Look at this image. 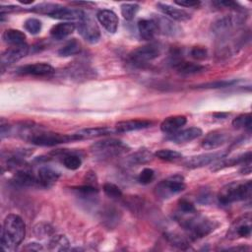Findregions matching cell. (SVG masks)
Masks as SVG:
<instances>
[{
    "label": "cell",
    "instance_id": "e575fe53",
    "mask_svg": "<svg viewBox=\"0 0 252 252\" xmlns=\"http://www.w3.org/2000/svg\"><path fill=\"white\" fill-rule=\"evenodd\" d=\"M155 156L157 158H158L159 159L166 160V161H172V160H176V159H179L180 158H182V155L179 152L169 150V149L158 150L155 153Z\"/></svg>",
    "mask_w": 252,
    "mask_h": 252
},
{
    "label": "cell",
    "instance_id": "52a82bcc",
    "mask_svg": "<svg viewBox=\"0 0 252 252\" xmlns=\"http://www.w3.org/2000/svg\"><path fill=\"white\" fill-rule=\"evenodd\" d=\"M77 29L81 36L90 43H96L100 38V30L96 22L90 15H84L79 21Z\"/></svg>",
    "mask_w": 252,
    "mask_h": 252
},
{
    "label": "cell",
    "instance_id": "83f0119b",
    "mask_svg": "<svg viewBox=\"0 0 252 252\" xmlns=\"http://www.w3.org/2000/svg\"><path fill=\"white\" fill-rule=\"evenodd\" d=\"M164 237L165 239L174 247L178 248V249H181V250H186L189 248L190 244V238L187 236H184L178 232H175V231H169V232H166L164 234Z\"/></svg>",
    "mask_w": 252,
    "mask_h": 252
},
{
    "label": "cell",
    "instance_id": "d590c367",
    "mask_svg": "<svg viewBox=\"0 0 252 252\" xmlns=\"http://www.w3.org/2000/svg\"><path fill=\"white\" fill-rule=\"evenodd\" d=\"M120 10L123 18L127 21H131L136 16L139 10V5L136 3H124L120 6Z\"/></svg>",
    "mask_w": 252,
    "mask_h": 252
},
{
    "label": "cell",
    "instance_id": "ab89813d",
    "mask_svg": "<svg viewBox=\"0 0 252 252\" xmlns=\"http://www.w3.org/2000/svg\"><path fill=\"white\" fill-rule=\"evenodd\" d=\"M41 22L35 18H29L24 23V28L32 34H37L41 31Z\"/></svg>",
    "mask_w": 252,
    "mask_h": 252
},
{
    "label": "cell",
    "instance_id": "6da1fadb",
    "mask_svg": "<svg viewBox=\"0 0 252 252\" xmlns=\"http://www.w3.org/2000/svg\"><path fill=\"white\" fill-rule=\"evenodd\" d=\"M174 218L191 240L202 238L210 234L217 226L214 220L197 212L188 214L177 213Z\"/></svg>",
    "mask_w": 252,
    "mask_h": 252
},
{
    "label": "cell",
    "instance_id": "484cf974",
    "mask_svg": "<svg viewBox=\"0 0 252 252\" xmlns=\"http://www.w3.org/2000/svg\"><path fill=\"white\" fill-rule=\"evenodd\" d=\"M174 68L176 71L181 75H194L206 70V67L194 62H187V61H178L174 64Z\"/></svg>",
    "mask_w": 252,
    "mask_h": 252
},
{
    "label": "cell",
    "instance_id": "60d3db41",
    "mask_svg": "<svg viewBox=\"0 0 252 252\" xmlns=\"http://www.w3.org/2000/svg\"><path fill=\"white\" fill-rule=\"evenodd\" d=\"M154 178H155V171L149 167L144 168L138 175V181L143 185H147L151 183L154 180Z\"/></svg>",
    "mask_w": 252,
    "mask_h": 252
},
{
    "label": "cell",
    "instance_id": "ba28073f",
    "mask_svg": "<svg viewBox=\"0 0 252 252\" xmlns=\"http://www.w3.org/2000/svg\"><path fill=\"white\" fill-rule=\"evenodd\" d=\"M251 229H252V218H251V214L247 213L237 218L231 223L226 236L229 239L246 238L250 236Z\"/></svg>",
    "mask_w": 252,
    "mask_h": 252
},
{
    "label": "cell",
    "instance_id": "bcb514c9",
    "mask_svg": "<svg viewBox=\"0 0 252 252\" xmlns=\"http://www.w3.org/2000/svg\"><path fill=\"white\" fill-rule=\"evenodd\" d=\"M214 5L220 7H223V8H230V9H238L239 5L236 2L233 1H227V0H223V1H215Z\"/></svg>",
    "mask_w": 252,
    "mask_h": 252
},
{
    "label": "cell",
    "instance_id": "603a6c76",
    "mask_svg": "<svg viewBox=\"0 0 252 252\" xmlns=\"http://www.w3.org/2000/svg\"><path fill=\"white\" fill-rule=\"evenodd\" d=\"M138 31L144 40H152L158 33V26L154 19H142L138 22Z\"/></svg>",
    "mask_w": 252,
    "mask_h": 252
},
{
    "label": "cell",
    "instance_id": "ee69618b",
    "mask_svg": "<svg viewBox=\"0 0 252 252\" xmlns=\"http://www.w3.org/2000/svg\"><path fill=\"white\" fill-rule=\"evenodd\" d=\"M34 232L38 237H44L52 232V228L48 224L40 223L34 227Z\"/></svg>",
    "mask_w": 252,
    "mask_h": 252
},
{
    "label": "cell",
    "instance_id": "5bb4252c",
    "mask_svg": "<svg viewBox=\"0 0 252 252\" xmlns=\"http://www.w3.org/2000/svg\"><path fill=\"white\" fill-rule=\"evenodd\" d=\"M229 139L227 132L223 130H215L208 133L202 141V147L206 150H215L223 144H225Z\"/></svg>",
    "mask_w": 252,
    "mask_h": 252
},
{
    "label": "cell",
    "instance_id": "f6af8a7d",
    "mask_svg": "<svg viewBox=\"0 0 252 252\" xmlns=\"http://www.w3.org/2000/svg\"><path fill=\"white\" fill-rule=\"evenodd\" d=\"M174 4L180 6V7H186V8H197L201 5V1L199 0H181V1H174Z\"/></svg>",
    "mask_w": 252,
    "mask_h": 252
},
{
    "label": "cell",
    "instance_id": "c3c4849f",
    "mask_svg": "<svg viewBox=\"0 0 252 252\" xmlns=\"http://www.w3.org/2000/svg\"><path fill=\"white\" fill-rule=\"evenodd\" d=\"M27 250H34V251H38V250H42V246L39 244V243H35V242H32V243H28V245L26 246Z\"/></svg>",
    "mask_w": 252,
    "mask_h": 252
},
{
    "label": "cell",
    "instance_id": "7a4b0ae2",
    "mask_svg": "<svg viewBox=\"0 0 252 252\" xmlns=\"http://www.w3.org/2000/svg\"><path fill=\"white\" fill-rule=\"evenodd\" d=\"M26 234V224L23 219L15 214L8 215L1 231V245L5 250H13L24 240Z\"/></svg>",
    "mask_w": 252,
    "mask_h": 252
},
{
    "label": "cell",
    "instance_id": "d6986e66",
    "mask_svg": "<svg viewBox=\"0 0 252 252\" xmlns=\"http://www.w3.org/2000/svg\"><path fill=\"white\" fill-rule=\"evenodd\" d=\"M186 122L187 118L184 115L169 116L160 123V130L165 134H173L182 128Z\"/></svg>",
    "mask_w": 252,
    "mask_h": 252
},
{
    "label": "cell",
    "instance_id": "ffe728a7",
    "mask_svg": "<svg viewBox=\"0 0 252 252\" xmlns=\"http://www.w3.org/2000/svg\"><path fill=\"white\" fill-rule=\"evenodd\" d=\"M37 179L39 186L50 187L60 177V173L50 166H41L37 171Z\"/></svg>",
    "mask_w": 252,
    "mask_h": 252
},
{
    "label": "cell",
    "instance_id": "d6a6232c",
    "mask_svg": "<svg viewBox=\"0 0 252 252\" xmlns=\"http://www.w3.org/2000/svg\"><path fill=\"white\" fill-rule=\"evenodd\" d=\"M69 244L65 235H55L49 242V248L54 251H65L69 248Z\"/></svg>",
    "mask_w": 252,
    "mask_h": 252
},
{
    "label": "cell",
    "instance_id": "681fc988",
    "mask_svg": "<svg viewBox=\"0 0 252 252\" xmlns=\"http://www.w3.org/2000/svg\"><path fill=\"white\" fill-rule=\"evenodd\" d=\"M228 250H240V251H245V250H249V247H245V246H239V247H233V248H228Z\"/></svg>",
    "mask_w": 252,
    "mask_h": 252
},
{
    "label": "cell",
    "instance_id": "836d02e7",
    "mask_svg": "<svg viewBox=\"0 0 252 252\" xmlns=\"http://www.w3.org/2000/svg\"><path fill=\"white\" fill-rule=\"evenodd\" d=\"M62 162H63V165L70 170H76L80 168V166L82 165L81 158L74 154L65 155L64 158H62Z\"/></svg>",
    "mask_w": 252,
    "mask_h": 252
},
{
    "label": "cell",
    "instance_id": "816d5d0a",
    "mask_svg": "<svg viewBox=\"0 0 252 252\" xmlns=\"http://www.w3.org/2000/svg\"><path fill=\"white\" fill-rule=\"evenodd\" d=\"M226 115H227L226 113H216V114H215V116H216L217 118H224Z\"/></svg>",
    "mask_w": 252,
    "mask_h": 252
},
{
    "label": "cell",
    "instance_id": "b9f144b4",
    "mask_svg": "<svg viewBox=\"0 0 252 252\" xmlns=\"http://www.w3.org/2000/svg\"><path fill=\"white\" fill-rule=\"evenodd\" d=\"M190 55L195 60H205L208 57V51L201 46H194L190 50Z\"/></svg>",
    "mask_w": 252,
    "mask_h": 252
},
{
    "label": "cell",
    "instance_id": "e0dca14e",
    "mask_svg": "<svg viewBox=\"0 0 252 252\" xmlns=\"http://www.w3.org/2000/svg\"><path fill=\"white\" fill-rule=\"evenodd\" d=\"M13 181L15 184L22 187H32L39 185L37 176H34L31 169L27 167V165L16 170L13 177Z\"/></svg>",
    "mask_w": 252,
    "mask_h": 252
},
{
    "label": "cell",
    "instance_id": "7c38bea8",
    "mask_svg": "<svg viewBox=\"0 0 252 252\" xmlns=\"http://www.w3.org/2000/svg\"><path fill=\"white\" fill-rule=\"evenodd\" d=\"M241 22L242 20L240 19L239 16H235V15L223 16L216 20L214 23H212V31L214 33L219 35L226 34L228 32L232 31Z\"/></svg>",
    "mask_w": 252,
    "mask_h": 252
},
{
    "label": "cell",
    "instance_id": "cb8c5ba5",
    "mask_svg": "<svg viewBox=\"0 0 252 252\" xmlns=\"http://www.w3.org/2000/svg\"><path fill=\"white\" fill-rule=\"evenodd\" d=\"M158 26V31L162 32L163 34L175 36L180 33L181 30L180 28L173 23V21L169 20L168 18L164 16H158L156 19H154Z\"/></svg>",
    "mask_w": 252,
    "mask_h": 252
},
{
    "label": "cell",
    "instance_id": "1f68e13d",
    "mask_svg": "<svg viewBox=\"0 0 252 252\" xmlns=\"http://www.w3.org/2000/svg\"><path fill=\"white\" fill-rule=\"evenodd\" d=\"M232 126L237 129H248L250 130L252 127V116L250 113H243L236 116L232 122Z\"/></svg>",
    "mask_w": 252,
    "mask_h": 252
},
{
    "label": "cell",
    "instance_id": "f907efd6",
    "mask_svg": "<svg viewBox=\"0 0 252 252\" xmlns=\"http://www.w3.org/2000/svg\"><path fill=\"white\" fill-rule=\"evenodd\" d=\"M20 3L25 4V5H29V4H32L33 0H29V1H24V0H18Z\"/></svg>",
    "mask_w": 252,
    "mask_h": 252
},
{
    "label": "cell",
    "instance_id": "2e32d148",
    "mask_svg": "<svg viewBox=\"0 0 252 252\" xmlns=\"http://www.w3.org/2000/svg\"><path fill=\"white\" fill-rule=\"evenodd\" d=\"M157 7L163 15H166L171 20H174L177 22H186L191 18L190 14L187 13L185 10L166 4V3L158 2L157 3Z\"/></svg>",
    "mask_w": 252,
    "mask_h": 252
},
{
    "label": "cell",
    "instance_id": "4fadbf2b",
    "mask_svg": "<svg viewBox=\"0 0 252 252\" xmlns=\"http://www.w3.org/2000/svg\"><path fill=\"white\" fill-rule=\"evenodd\" d=\"M29 53V46L25 44L14 45L6 49L1 55V64L3 66L11 65L24 58Z\"/></svg>",
    "mask_w": 252,
    "mask_h": 252
},
{
    "label": "cell",
    "instance_id": "4316f807",
    "mask_svg": "<svg viewBox=\"0 0 252 252\" xmlns=\"http://www.w3.org/2000/svg\"><path fill=\"white\" fill-rule=\"evenodd\" d=\"M113 133V130L108 127H95V128H86L82 129L78 132H76L77 136L79 137V140L84 139H92V138H97L106 136Z\"/></svg>",
    "mask_w": 252,
    "mask_h": 252
},
{
    "label": "cell",
    "instance_id": "f35d334b",
    "mask_svg": "<svg viewBox=\"0 0 252 252\" xmlns=\"http://www.w3.org/2000/svg\"><path fill=\"white\" fill-rule=\"evenodd\" d=\"M102 190L104 192V194L111 198V199H119L122 197V191L121 189L113 184V183H110V182H106L103 184V187H102Z\"/></svg>",
    "mask_w": 252,
    "mask_h": 252
},
{
    "label": "cell",
    "instance_id": "44dd1931",
    "mask_svg": "<svg viewBox=\"0 0 252 252\" xmlns=\"http://www.w3.org/2000/svg\"><path fill=\"white\" fill-rule=\"evenodd\" d=\"M203 132L198 127H189L180 131H177L173 134H171V137L169 138L170 141L180 144V143H186L190 142L192 140H195L202 136Z\"/></svg>",
    "mask_w": 252,
    "mask_h": 252
},
{
    "label": "cell",
    "instance_id": "8d00e7d4",
    "mask_svg": "<svg viewBox=\"0 0 252 252\" xmlns=\"http://www.w3.org/2000/svg\"><path fill=\"white\" fill-rule=\"evenodd\" d=\"M60 5L59 4H54V3H40L35 6H33L31 11L37 13V14H43L50 16Z\"/></svg>",
    "mask_w": 252,
    "mask_h": 252
},
{
    "label": "cell",
    "instance_id": "9a60e30c",
    "mask_svg": "<svg viewBox=\"0 0 252 252\" xmlns=\"http://www.w3.org/2000/svg\"><path fill=\"white\" fill-rule=\"evenodd\" d=\"M96 19L99 24L110 33H114L118 28V17L112 11L108 9H101L96 14Z\"/></svg>",
    "mask_w": 252,
    "mask_h": 252
},
{
    "label": "cell",
    "instance_id": "3957f363",
    "mask_svg": "<svg viewBox=\"0 0 252 252\" xmlns=\"http://www.w3.org/2000/svg\"><path fill=\"white\" fill-rule=\"evenodd\" d=\"M252 183L250 180L233 181L225 184L218 193V200L222 205L244 201L251 197Z\"/></svg>",
    "mask_w": 252,
    "mask_h": 252
},
{
    "label": "cell",
    "instance_id": "4dcf8cb0",
    "mask_svg": "<svg viewBox=\"0 0 252 252\" xmlns=\"http://www.w3.org/2000/svg\"><path fill=\"white\" fill-rule=\"evenodd\" d=\"M81 51V43L76 39L72 38L65 43L59 50L58 55L62 57H69L72 55H76Z\"/></svg>",
    "mask_w": 252,
    "mask_h": 252
},
{
    "label": "cell",
    "instance_id": "7bdbcfd3",
    "mask_svg": "<svg viewBox=\"0 0 252 252\" xmlns=\"http://www.w3.org/2000/svg\"><path fill=\"white\" fill-rule=\"evenodd\" d=\"M196 212V209L194 207V205L186 200V199H181L178 203V213H182V214H188V213H193Z\"/></svg>",
    "mask_w": 252,
    "mask_h": 252
},
{
    "label": "cell",
    "instance_id": "f1b7e54d",
    "mask_svg": "<svg viewBox=\"0 0 252 252\" xmlns=\"http://www.w3.org/2000/svg\"><path fill=\"white\" fill-rule=\"evenodd\" d=\"M2 37L5 42L11 44L12 46L25 44V41H26V34L20 30H15V29L6 30L3 32Z\"/></svg>",
    "mask_w": 252,
    "mask_h": 252
},
{
    "label": "cell",
    "instance_id": "74e56055",
    "mask_svg": "<svg viewBox=\"0 0 252 252\" xmlns=\"http://www.w3.org/2000/svg\"><path fill=\"white\" fill-rule=\"evenodd\" d=\"M237 83L236 80H222V81H215V82H209L202 85L196 86L197 89H220V88H226L230 87Z\"/></svg>",
    "mask_w": 252,
    "mask_h": 252
},
{
    "label": "cell",
    "instance_id": "8fae6325",
    "mask_svg": "<svg viewBox=\"0 0 252 252\" xmlns=\"http://www.w3.org/2000/svg\"><path fill=\"white\" fill-rule=\"evenodd\" d=\"M224 157H225V153H223V152L201 154V155L189 158L184 162V165L187 168H199V167H203L205 165H209L213 162H216L217 160H220Z\"/></svg>",
    "mask_w": 252,
    "mask_h": 252
},
{
    "label": "cell",
    "instance_id": "9c48e42d",
    "mask_svg": "<svg viewBox=\"0 0 252 252\" xmlns=\"http://www.w3.org/2000/svg\"><path fill=\"white\" fill-rule=\"evenodd\" d=\"M160 47L156 43L146 44L132 50L129 54L131 62L135 64L148 63L160 55Z\"/></svg>",
    "mask_w": 252,
    "mask_h": 252
},
{
    "label": "cell",
    "instance_id": "ac0fdd59",
    "mask_svg": "<svg viewBox=\"0 0 252 252\" xmlns=\"http://www.w3.org/2000/svg\"><path fill=\"white\" fill-rule=\"evenodd\" d=\"M152 125V122L146 119H131L120 121L115 124V131L118 133H126L146 129Z\"/></svg>",
    "mask_w": 252,
    "mask_h": 252
},
{
    "label": "cell",
    "instance_id": "7dc6e473",
    "mask_svg": "<svg viewBox=\"0 0 252 252\" xmlns=\"http://www.w3.org/2000/svg\"><path fill=\"white\" fill-rule=\"evenodd\" d=\"M210 199H211V195H210V193L207 192V191H203V192L199 195V197H198V201H199L200 203H202V204H207V203H209Z\"/></svg>",
    "mask_w": 252,
    "mask_h": 252
},
{
    "label": "cell",
    "instance_id": "8992f818",
    "mask_svg": "<svg viewBox=\"0 0 252 252\" xmlns=\"http://www.w3.org/2000/svg\"><path fill=\"white\" fill-rule=\"evenodd\" d=\"M185 187L184 177L180 174H174L158 182L155 188V193L158 198L165 200L181 193Z\"/></svg>",
    "mask_w": 252,
    "mask_h": 252
},
{
    "label": "cell",
    "instance_id": "30bf717a",
    "mask_svg": "<svg viewBox=\"0 0 252 252\" xmlns=\"http://www.w3.org/2000/svg\"><path fill=\"white\" fill-rule=\"evenodd\" d=\"M54 68L44 62L28 64L25 66H21L17 69V73L20 75L33 76V77H50L54 74Z\"/></svg>",
    "mask_w": 252,
    "mask_h": 252
},
{
    "label": "cell",
    "instance_id": "5b68a950",
    "mask_svg": "<svg viewBox=\"0 0 252 252\" xmlns=\"http://www.w3.org/2000/svg\"><path fill=\"white\" fill-rule=\"evenodd\" d=\"M128 147L117 139H104L92 145V152L100 158H109L122 155L127 151Z\"/></svg>",
    "mask_w": 252,
    "mask_h": 252
},
{
    "label": "cell",
    "instance_id": "7402d4cb",
    "mask_svg": "<svg viewBox=\"0 0 252 252\" xmlns=\"http://www.w3.org/2000/svg\"><path fill=\"white\" fill-rule=\"evenodd\" d=\"M85 13L80 9H74V8H67L63 6H59L49 17L57 20H67V21H73V20H81L84 17Z\"/></svg>",
    "mask_w": 252,
    "mask_h": 252
},
{
    "label": "cell",
    "instance_id": "277c9868",
    "mask_svg": "<svg viewBox=\"0 0 252 252\" xmlns=\"http://www.w3.org/2000/svg\"><path fill=\"white\" fill-rule=\"evenodd\" d=\"M27 140L32 144L40 147H53L72 141H78L79 137L76 133L74 134H60L50 131H39L32 132L27 134Z\"/></svg>",
    "mask_w": 252,
    "mask_h": 252
},
{
    "label": "cell",
    "instance_id": "f546056e",
    "mask_svg": "<svg viewBox=\"0 0 252 252\" xmlns=\"http://www.w3.org/2000/svg\"><path fill=\"white\" fill-rule=\"evenodd\" d=\"M154 155L147 149H139L128 157V161L131 164H144L153 159Z\"/></svg>",
    "mask_w": 252,
    "mask_h": 252
},
{
    "label": "cell",
    "instance_id": "d4e9b609",
    "mask_svg": "<svg viewBox=\"0 0 252 252\" xmlns=\"http://www.w3.org/2000/svg\"><path fill=\"white\" fill-rule=\"evenodd\" d=\"M76 24L71 22H65V23H59L57 25H54L50 30V35L52 38L61 40L66 38L68 35L72 34L73 32L76 30Z\"/></svg>",
    "mask_w": 252,
    "mask_h": 252
}]
</instances>
